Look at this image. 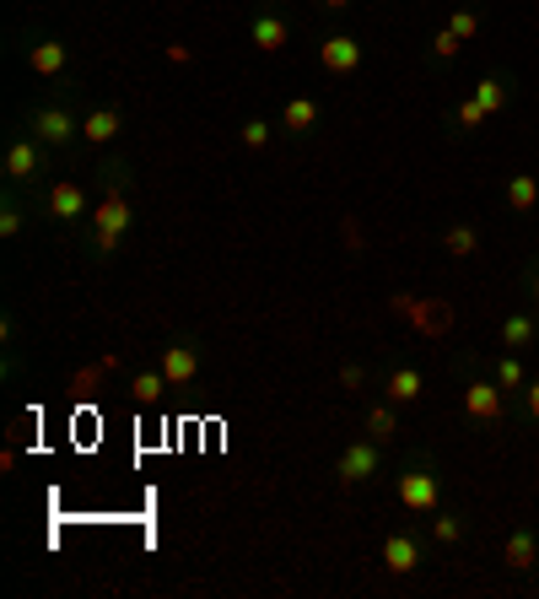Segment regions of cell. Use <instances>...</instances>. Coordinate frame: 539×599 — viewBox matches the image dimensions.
I'll return each instance as SVG.
<instances>
[{
  "instance_id": "484cf974",
  "label": "cell",
  "mask_w": 539,
  "mask_h": 599,
  "mask_svg": "<svg viewBox=\"0 0 539 599\" xmlns=\"http://www.w3.org/2000/svg\"><path fill=\"white\" fill-rule=\"evenodd\" d=\"M238 141H243V151H265L270 141H275V125L254 114V120H243V130H238Z\"/></svg>"
},
{
  "instance_id": "4316f807",
  "label": "cell",
  "mask_w": 539,
  "mask_h": 599,
  "mask_svg": "<svg viewBox=\"0 0 539 599\" xmlns=\"http://www.w3.org/2000/svg\"><path fill=\"white\" fill-rule=\"evenodd\" d=\"M448 120H453V125H459V130H464V136H469V130H480V125H486V120H491V114H486V109H480V103H475V92H469V98H464V103H453V114H448Z\"/></svg>"
},
{
  "instance_id": "3957f363",
  "label": "cell",
  "mask_w": 539,
  "mask_h": 599,
  "mask_svg": "<svg viewBox=\"0 0 539 599\" xmlns=\"http://www.w3.org/2000/svg\"><path fill=\"white\" fill-rule=\"evenodd\" d=\"M394 497H400L404 513H421V519L442 508V470H437L431 453H410L404 459V470L394 475Z\"/></svg>"
},
{
  "instance_id": "f546056e",
  "label": "cell",
  "mask_w": 539,
  "mask_h": 599,
  "mask_svg": "<svg viewBox=\"0 0 539 599\" xmlns=\"http://www.w3.org/2000/svg\"><path fill=\"white\" fill-rule=\"evenodd\" d=\"M340 384H346V389H362V384H367V367H362V362H346V367H340Z\"/></svg>"
},
{
  "instance_id": "6da1fadb",
  "label": "cell",
  "mask_w": 539,
  "mask_h": 599,
  "mask_svg": "<svg viewBox=\"0 0 539 599\" xmlns=\"http://www.w3.org/2000/svg\"><path fill=\"white\" fill-rule=\"evenodd\" d=\"M98 184H103V195H98V205H92V216H87V244H92L98 260H114L120 244L130 238V227H135V205L125 200V189H130V162H103Z\"/></svg>"
},
{
  "instance_id": "4dcf8cb0",
  "label": "cell",
  "mask_w": 539,
  "mask_h": 599,
  "mask_svg": "<svg viewBox=\"0 0 539 599\" xmlns=\"http://www.w3.org/2000/svg\"><path fill=\"white\" fill-rule=\"evenodd\" d=\"M524 416H529V422H539V378H529V384H524Z\"/></svg>"
},
{
  "instance_id": "d6986e66",
  "label": "cell",
  "mask_w": 539,
  "mask_h": 599,
  "mask_svg": "<svg viewBox=\"0 0 539 599\" xmlns=\"http://www.w3.org/2000/svg\"><path fill=\"white\" fill-rule=\"evenodd\" d=\"M442 254H448V260H475V254H480V227H475V222L442 227Z\"/></svg>"
},
{
  "instance_id": "7402d4cb",
  "label": "cell",
  "mask_w": 539,
  "mask_h": 599,
  "mask_svg": "<svg viewBox=\"0 0 539 599\" xmlns=\"http://www.w3.org/2000/svg\"><path fill=\"white\" fill-rule=\"evenodd\" d=\"M367 433L378 438V444H389V438H400V411H394V400L384 395L373 411H367Z\"/></svg>"
},
{
  "instance_id": "8992f818",
  "label": "cell",
  "mask_w": 539,
  "mask_h": 599,
  "mask_svg": "<svg viewBox=\"0 0 539 599\" xmlns=\"http://www.w3.org/2000/svg\"><path fill=\"white\" fill-rule=\"evenodd\" d=\"M92 189L82 184V178H54L43 195H38V216L43 222H54V227H87V216H92Z\"/></svg>"
},
{
  "instance_id": "83f0119b",
  "label": "cell",
  "mask_w": 539,
  "mask_h": 599,
  "mask_svg": "<svg viewBox=\"0 0 539 599\" xmlns=\"http://www.w3.org/2000/svg\"><path fill=\"white\" fill-rule=\"evenodd\" d=\"M459 49H464V38H459L453 27H442V33L431 38V60H437V65H448V60H453Z\"/></svg>"
},
{
  "instance_id": "5bb4252c",
  "label": "cell",
  "mask_w": 539,
  "mask_h": 599,
  "mask_svg": "<svg viewBox=\"0 0 539 599\" xmlns=\"http://www.w3.org/2000/svg\"><path fill=\"white\" fill-rule=\"evenodd\" d=\"M318 65H324L329 76H356V71H362V43H356L351 33H329V38L318 43Z\"/></svg>"
},
{
  "instance_id": "ba28073f",
  "label": "cell",
  "mask_w": 539,
  "mask_h": 599,
  "mask_svg": "<svg viewBox=\"0 0 539 599\" xmlns=\"http://www.w3.org/2000/svg\"><path fill=\"white\" fill-rule=\"evenodd\" d=\"M162 378H167V389H189L195 378H200V340L195 335H173L167 346H162Z\"/></svg>"
},
{
  "instance_id": "e0dca14e",
  "label": "cell",
  "mask_w": 539,
  "mask_h": 599,
  "mask_svg": "<svg viewBox=\"0 0 539 599\" xmlns=\"http://www.w3.org/2000/svg\"><path fill=\"white\" fill-rule=\"evenodd\" d=\"M502 200H507V211H513V216H535V211H539V178H535V173H507Z\"/></svg>"
},
{
  "instance_id": "8fae6325",
  "label": "cell",
  "mask_w": 539,
  "mask_h": 599,
  "mask_svg": "<svg viewBox=\"0 0 539 599\" xmlns=\"http://www.w3.org/2000/svg\"><path fill=\"white\" fill-rule=\"evenodd\" d=\"M125 136V109L120 103H92L82 114V147H114Z\"/></svg>"
},
{
  "instance_id": "277c9868",
  "label": "cell",
  "mask_w": 539,
  "mask_h": 599,
  "mask_svg": "<svg viewBox=\"0 0 539 599\" xmlns=\"http://www.w3.org/2000/svg\"><path fill=\"white\" fill-rule=\"evenodd\" d=\"M27 130L49 151H76V141H82V114L71 109L65 92H54V98H43V103L27 109Z\"/></svg>"
},
{
  "instance_id": "d4e9b609",
  "label": "cell",
  "mask_w": 539,
  "mask_h": 599,
  "mask_svg": "<svg viewBox=\"0 0 539 599\" xmlns=\"http://www.w3.org/2000/svg\"><path fill=\"white\" fill-rule=\"evenodd\" d=\"M27 227V205H22V189H5L0 200V238H16Z\"/></svg>"
},
{
  "instance_id": "4fadbf2b",
  "label": "cell",
  "mask_w": 539,
  "mask_h": 599,
  "mask_svg": "<svg viewBox=\"0 0 539 599\" xmlns=\"http://www.w3.org/2000/svg\"><path fill=\"white\" fill-rule=\"evenodd\" d=\"M318 120H324L318 98H302V92H297V98H286V103H280V120H275V125H280V136H286V141H308V136L318 130Z\"/></svg>"
},
{
  "instance_id": "52a82bcc",
  "label": "cell",
  "mask_w": 539,
  "mask_h": 599,
  "mask_svg": "<svg viewBox=\"0 0 539 599\" xmlns=\"http://www.w3.org/2000/svg\"><path fill=\"white\" fill-rule=\"evenodd\" d=\"M335 475H340V486H367L373 475H384V444L378 438H351L335 459Z\"/></svg>"
},
{
  "instance_id": "1f68e13d",
  "label": "cell",
  "mask_w": 539,
  "mask_h": 599,
  "mask_svg": "<svg viewBox=\"0 0 539 599\" xmlns=\"http://www.w3.org/2000/svg\"><path fill=\"white\" fill-rule=\"evenodd\" d=\"M529 302H539V265L529 271Z\"/></svg>"
},
{
  "instance_id": "7a4b0ae2",
  "label": "cell",
  "mask_w": 539,
  "mask_h": 599,
  "mask_svg": "<svg viewBox=\"0 0 539 599\" xmlns=\"http://www.w3.org/2000/svg\"><path fill=\"white\" fill-rule=\"evenodd\" d=\"M0 173H5V189H22V195H43L54 184V151L43 147L33 130H16L5 136L0 151Z\"/></svg>"
},
{
  "instance_id": "ac0fdd59",
  "label": "cell",
  "mask_w": 539,
  "mask_h": 599,
  "mask_svg": "<svg viewBox=\"0 0 539 599\" xmlns=\"http://www.w3.org/2000/svg\"><path fill=\"white\" fill-rule=\"evenodd\" d=\"M497 335H502V346H507V351H529V346L539 340V319L529 313V308H518V313H507V319H502V329H497Z\"/></svg>"
},
{
  "instance_id": "2e32d148",
  "label": "cell",
  "mask_w": 539,
  "mask_h": 599,
  "mask_svg": "<svg viewBox=\"0 0 539 599\" xmlns=\"http://www.w3.org/2000/svg\"><path fill=\"white\" fill-rule=\"evenodd\" d=\"M384 395H389L394 405H421V395H426V378H421V367H410V362L389 367V373H384Z\"/></svg>"
},
{
  "instance_id": "603a6c76",
  "label": "cell",
  "mask_w": 539,
  "mask_h": 599,
  "mask_svg": "<svg viewBox=\"0 0 539 599\" xmlns=\"http://www.w3.org/2000/svg\"><path fill=\"white\" fill-rule=\"evenodd\" d=\"M491 378H497L507 395H524V384H529V367H524L513 351H502V357H497V367H491Z\"/></svg>"
},
{
  "instance_id": "ffe728a7",
  "label": "cell",
  "mask_w": 539,
  "mask_h": 599,
  "mask_svg": "<svg viewBox=\"0 0 539 599\" xmlns=\"http://www.w3.org/2000/svg\"><path fill=\"white\" fill-rule=\"evenodd\" d=\"M469 92H475V103H480L486 114H502V109L513 103V76H480Z\"/></svg>"
},
{
  "instance_id": "f1b7e54d",
  "label": "cell",
  "mask_w": 539,
  "mask_h": 599,
  "mask_svg": "<svg viewBox=\"0 0 539 599\" xmlns=\"http://www.w3.org/2000/svg\"><path fill=\"white\" fill-rule=\"evenodd\" d=\"M448 27H453V33L469 43V38L480 33V11H453V16H448Z\"/></svg>"
},
{
  "instance_id": "9a60e30c",
  "label": "cell",
  "mask_w": 539,
  "mask_h": 599,
  "mask_svg": "<svg viewBox=\"0 0 539 599\" xmlns=\"http://www.w3.org/2000/svg\"><path fill=\"white\" fill-rule=\"evenodd\" d=\"M502 557H507L513 573H535L539 567V529L535 524H513L507 540H502Z\"/></svg>"
},
{
  "instance_id": "cb8c5ba5",
  "label": "cell",
  "mask_w": 539,
  "mask_h": 599,
  "mask_svg": "<svg viewBox=\"0 0 539 599\" xmlns=\"http://www.w3.org/2000/svg\"><path fill=\"white\" fill-rule=\"evenodd\" d=\"M426 519H431V540H437V546H459V540H464V513L437 508V513H426Z\"/></svg>"
},
{
  "instance_id": "44dd1931",
  "label": "cell",
  "mask_w": 539,
  "mask_h": 599,
  "mask_svg": "<svg viewBox=\"0 0 539 599\" xmlns=\"http://www.w3.org/2000/svg\"><path fill=\"white\" fill-rule=\"evenodd\" d=\"M162 395H167L162 367H140V373L130 378V400H135V405H162Z\"/></svg>"
},
{
  "instance_id": "d6a6232c",
  "label": "cell",
  "mask_w": 539,
  "mask_h": 599,
  "mask_svg": "<svg viewBox=\"0 0 539 599\" xmlns=\"http://www.w3.org/2000/svg\"><path fill=\"white\" fill-rule=\"evenodd\" d=\"M324 11H346V5H356V0H318Z\"/></svg>"
},
{
  "instance_id": "9c48e42d",
  "label": "cell",
  "mask_w": 539,
  "mask_h": 599,
  "mask_svg": "<svg viewBox=\"0 0 539 599\" xmlns=\"http://www.w3.org/2000/svg\"><path fill=\"white\" fill-rule=\"evenodd\" d=\"M249 43H254L260 54H280V49L291 43V16H286L275 0H260V5H254V16H249Z\"/></svg>"
},
{
  "instance_id": "5b68a950",
  "label": "cell",
  "mask_w": 539,
  "mask_h": 599,
  "mask_svg": "<svg viewBox=\"0 0 539 599\" xmlns=\"http://www.w3.org/2000/svg\"><path fill=\"white\" fill-rule=\"evenodd\" d=\"M22 65H27L33 76L54 82V92H65V87L76 82L71 43H65V38H54V33H33V38H22Z\"/></svg>"
},
{
  "instance_id": "7c38bea8",
  "label": "cell",
  "mask_w": 539,
  "mask_h": 599,
  "mask_svg": "<svg viewBox=\"0 0 539 599\" xmlns=\"http://www.w3.org/2000/svg\"><path fill=\"white\" fill-rule=\"evenodd\" d=\"M394 578H404V573H415L421 562H426V551H421V535L415 529H389L384 535V557H378Z\"/></svg>"
},
{
  "instance_id": "30bf717a",
  "label": "cell",
  "mask_w": 539,
  "mask_h": 599,
  "mask_svg": "<svg viewBox=\"0 0 539 599\" xmlns=\"http://www.w3.org/2000/svg\"><path fill=\"white\" fill-rule=\"evenodd\" d=\"M464 416H469V422H502V416H507V389H502L497 378L469 373V378H464Z\"/></svg>"
}]
</instances>
